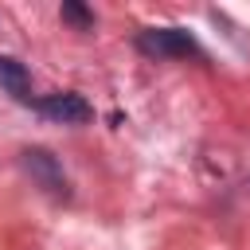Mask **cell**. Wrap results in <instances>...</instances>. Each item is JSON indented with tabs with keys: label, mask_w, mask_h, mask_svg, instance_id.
Wrapping results in <instances>:
<instances>
[{
	"label": "cell",
	"mask_w": 250,
	"mask_h": 250,
	"mask_svg": "<svg viewBox=\"0 0 250 250\" xmlns=\"http://www.w3.org/2000/svg\"><path fill=\"white\" fill-rule=\"evenodd\" d=\"M137 47L145 55H156V59H188V55L199 59L203 55L199 43L188 31H180V27H148V31L137 35Z\"/></svg>",
	"instance_id": "obj_1"
},
{
	"label": "cell",
	"mask_w": 250,
	"mask_h": 250,
	"mask_svg": "<svg viewBox=\"0 0 250 250\" xmlns=\"http://www.w3.org/2000/svg\"><path fill=\"white\" fill-rule=\"evenodd\" d=\"M23 168L31 172V180L51 191L55 199H70V184H66V172L59 164V156L51 148H23Z\"/></svg>",
	"instance_id": "obj_2"
},
{
	"label": "cell",
	"mask_w": 250,
	"mask_h": 250,
	"mask_svg": "<svg viewBox=\"0 0 250 250\" xmlns=\"http://www.w3.org/2000/svg\"><path fill=\"white\" fill-rule=\"evenodd\" d=\"M35 105H39L43 117H51V121H59V125H86V121L94 117V109H90V102H86L82 94H47V98H39Z\"/></svg>",
	"instance_id": "obj_3"
},
{
	"label": "cell",
	"mask_w": 250,
	"mask_h": 250,
	"mask_svg": "<svg viewBox=\"0 0 250 250\" xmlns=\"http://www.w3.org/2000/svg\"><path fill=\"white\" fill-rule=\"evenodd\" d=\"M0 86L16 98V102H31V78H27V66L12 55H0Z\"/></svg>",
	"instance_id": "obj_4"
},
{
	"label": "cell",
	"mask_w": 250,
	"mask_h": 250,
	"mask_svg": "<svg viewBox=\"0 0 250 250\" xmlns=\"http://www.w3.org/2000/svg\"><path fill=\"white\" fill-rule=\"evenodd\" d=\"M62 20L74 23L78 31H90V27H94V12H90L86 4H78V0H62Z\"/></svg>",
	"instance_id": "obj_5"
}]
</instances>
